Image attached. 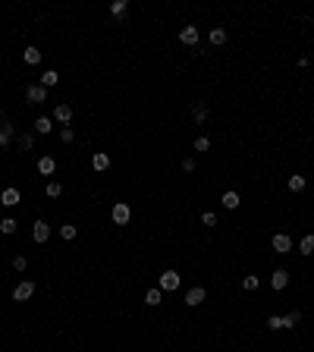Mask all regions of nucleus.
Wrapping results in <instances>:
<instances>
[{
	"instance_id": "f257e3e1",
	"label": "nucleus",
	"mask_w": 314,
	"mask_h": 352,
	"mask_svg": "<svg viewBox=\"0 0 314 352\" xmlns=\"http://www.w3.org/2000/svg\"><path fill=\"white\" fill-rule=\"evenodd\" d=\"M110 217H113L116 227H126V223L132 220V208H129L126 201H116V204H113V211H110Z\"/></svg>"
},
{
	"instance_id": "f03ea898",
	"label": "nucleus",
	"mask_w": 314,
	"mask_h": 352,
	"mask_svg": "<svg viewBox=\"0 0 314 352\" xmlns=\"http://www.w3.org/2000/svg\"><path fill=\"white\" fill-rule=\"evenodd\" d=\"M160 289H164V293H176V289H179V271H164V274H160Z\"/></svg>"
},
{
	"instance_id": "7ed1b4c3",
	"label": "nucleus",
	"mask_w": 314,
	"mask_h": 352,
	"mask_svg": "<svg viewBox=\"0 0 314 352\" xmlns=\"http://www.w3.org/2000/svg\"><path fill=\"white\" fill-rule=\"evenodd\" d=\"M32 296H35V283H32V280H22L19 286L13 289V299H16V302H29Z\"/></svg>"
},
{
	"instance_id": "20e7f679",
	"label": "nucleus",
	"mask_w": 314,
	"mask_h": 352,
	"mask_svg": "<svg viewBox=\"0 0 314 352\" xmlns=\"http://www.w3.org/2000/svg\"><path fill=\"white\" fill-rule=\"evenodd\" d=\"M32 239H35L38 245H44L47 239H50V227H47L44 220H35V223H32Z\"/></svg>"
},
{
	"instance_id": "39448f33",
	"label": "nucleus",
	"mask_w": 314,
	"mask_h": 352,
	"mask_svg": "<svg viewBox=\"0 0 314 352\" xmlns=\"http://www.w3.org/2000/svg\"><path fill=\"white\" fill-rule=\"evenodd\" d=\"M205 299H208V289H205V286H192L189 293H185V305H189V308H198Z\"/></svg>"
},
{
	"instance_id": "423d86ee",
	"label": "nucleus",
	"mask_w": 314,
	"mask_h": 352,
	"mask_svg": "<svg viewBox=\"0 0 314 352\" xmlns=\"http://www.w3.org/2000/svg\"><path fill=\"white\" fill-rule=\"evenodd\" d=\"M198 38H201V32L195 29V25H182V32H179V41H182V44L195 47V44H198Z\"/></svg>"
},
{
	"instance_id": "0eeeda50",
	"label": "nucleus",
	"mask_w": 314,
	"mask_h": 352,
	"mask_svg": "<svg viewBox=\"0 0 314 352\" xmlns=\"http://www.w3.org/2000/svg\"><path fill=\"white\" fill-rule=\"evenodd\" d=\"M25 98H29L32 104H41V101H47V88L44 85H29V88H25Z\"/></svg>"
},
{
	"instance_id": "6e6552de",
	"label": "nucleus",
	"mask_w": 314,
	"mask_h": 352,
	"mask_svg": "<svg viewBox=\"0 0 314 352\" xmlns=\"http://www.w3.org/2000/svg\"><path fill=\"white\" fill-rule=\"evenodd\" d=\"M208 114H210L208 101H192V119H195V123H205Z\"/></svg>"
},
{
	"instance_id": "1a4fd4ad",
	"label": "nucleus",
	"mask_w": 314,
	"mask_h": 352,
	"mask_svg": "<svg viewBox=\"0 0 314 352\" xmlns=\"http://www.w3.org/2000/svg\"><path fill=\"white\" fill-rule=\"evenodd\" d=\"M270 245H274V252H279V255H286L292 248V239L286 236V233H277L274 239H270Z\"/></svg>"
},
{
	"instance_id": "9d476101",
	"label": "nucleus",
	"mask_w": 314,
	"mask_h": 352,
	"mask_svg": "<svg viewBox=\"0 0 314 352\" xmlns=\"http://www.w3.org/2000/svg\"><path fill=\"white\" fill-rule=\"evenodd\" d=\"M0 204H3V208H16V204H19V189H3V192H0Z\"/></svg>"
},
{
	"instance_id": "9b49d317",
	"label": "nucleus",
	"mask_w": 314,
	"mask_h": 352,
	"mask_svg": "<svg viewBox=\"0 0 314 352\" xmlns=\"http://www.w3.org/2000/svg\"><path fill=\"white\" fill-rule=\"evenodd\" d=\"M270 286H274L277 293H283V289L289 286V274H286V271H274V274H270Z\"/></svg>"
},
{
	"instance_id": "f8f14e48",
	"label": "nucleus",
	"mask_w": 314,
	"mask_h": 352,
	"mask_svg": "<svg viewBox=\"0 0 314 352\" xmlns=\"http://www.w3.org/2000/svg\"><path fill=\"white\" fill-rule=\"evenodd\" d=\"M91 167H95L98 173H104V170L110 167V154H107V151H95V157H91Z\"/></svg>"
},
{
	"instance_id": "ddd939ff",
	"label": "nucleus",
	"mask_w": 314,
	"mask_h": 352,
	"mask_svg": "<svg viewBox=\"0 0 314 352\" xmlns=\"http://www.w3.org/2000/svg\"><path fill=\"white\" fill-rule=\"evenodd\" d=\"M54 119L57 123H70L72 119V104H57L54 107Z\"/></svg>"
},
{
	"instance_id": "4468645a",
	"label": "nucleus",
	"mask_w": 314,
	"mask_h": 352,
	"mask_svg": "<svg viewBox=\"0 0 314 352\" xmlns=\"http://www.w3.org/2000/svg\"><path fill=\"white\" fill-rule=\"evenodd\" d=\"M38 173H41V176H54V173H57V160H54V157H41V160H38Z\"/></svg>"
},
{
	"instance_id": "2eb2a0df",
	"label": "nucleus",
	"mask_w": 314,
	"mask_h": 352,
	"mask_svg": "<svg viewBox=\"0 0 314 352\" xmlns=\"http://www.w3.org/2000/svg\"><path fill=\"white\" fill-rule=\"evenodd\" d=\"M208 41H210L214 47H223V44H226V29H220V25H217V29H210V32H208Z\"/></svg>"
},
{
	"instance_id": "dca6fc26",
	"label": "nucleus",
	"mask_w": 314,
	"mask_h": 352,
	"mask_svg": "<svg viewBox=\"0 0 314 352\" xmlns=\"http://www.w3.org/2000/svg\"><path fill=\"white\" fill-rule=\"evenodd\" d=\"M220 204H223V208H230V211H236V208L242 204V198H239V192H233V189H230V192H223Z\"/></svg>"
},
{
	"instance_id": "f3484780",
	"label": "nucleus",
	"mask_w": 314,
	"mask_h": 352,
	"mask_svg": "<svg viewBox=\"0 0 314 352\" xmlns=\"http://www.w3.org/2000/svg\"><path fill=\"white\" fill-rule=\"evenodd\" d=\"M50 129H54V119H50V117H38L35 119V132L38 135H47Z\"/></svg>"
},
{
	"instance_id": "a211bd4d",
	"label": "nucleus",
	"mask_w": 314,
	"mask_h": 352,
	"mask_svg": "<svg viewBox=\"0 0 314 352\" xmlns=\"http://www.w3.org/2000/svg\"><path fill=\"white\" fill-rule=\"evenodd\" d=\"M160 302H164V289H160V286H154V289L145 293V305H160Z\"/></svg>"
},
{
	"instance_id": "6ab92c4d",
	"label": "nucleus",
	"mask_w": 314,
	"mask_h": 352,
	"mask_svg": "<svg viewBox=\"0 0 314 352\" xmlns=\"http://www.w3.org/2000/svg\"><path fill=\"white\" fill-rule=\"evenodd\" d=\"M22 60H25L29 66H38V63H41V50H38V47H25Z\"/></svg>"
},
{
	"instance_id": "aec40b11",
	"label": "nucleus",
	"mask_w": 314,
	"mask_h": 352,
	"mask_svg": "<svg viewBox=\"0 0 314 352\" xmlns=\"http://www.w3.org/2000/svg\"><path fill=\"white\" fill-rule=\"evenodd\" d=\"M305 186H308V179H305L302 173H292V176H289V189H292V192H302Z\"/></svg>"
},
{
	"instance_id": "412c9836",
	"label": "nucleus",
	"mask_w": 314,
	"mask_h": 352,
	"mask_svg": "<svg viewBox=\"0 0 314 352\" xmlns=\"http://www.w3.org/2000/svg\"><path fill=\"white\" fill-rule=\"evenodd\" d=\"M57 82H60V76H57V70H47L44 76H41V85H44V88H54Z\"/></svg>"
},
{
	"instance_id": "4be33fe9",
	"label": "nucleus",
	"mask_w": 314,
	"mask_h": 352,
	"mask_svg": "<svg viewBox=\"0 0 314 352\" xmlns=\"http://www.w3.org/2000/svg\"><path fill=\"white\" fill-rule=\"evenodd\" d=\"M299 248H302V255H314V233L305 236L302 242H299Z\"/></svg>"
},
{
	"instance_id": "5701e85b",
	"label": "nucleus",
	"mask_w": 314,
	"mask_h": 352,
	"mask_svg": "<svg viewBox=\"0 0 314 352\" xmlns=\"http://www.w3.org/2000/svg\"><path fill=\"white\" fill-rule=\"evenodd\" d=\"M299 321H302V312H289V314L283 317V330H289V327H295V324H299Z\"/></svg>"
},
{
	"instance_id": "b1692460",
	"label": "nucleus",
	"mask_w": 314,
	"mask_h": 352,
	"mask_svg": "<svg viewBox=\"0 0 314 352\" xmlns=\"http://www.w3.org/2000/svg\"><path fill=\"white\" fill-rule=\"evenodd\" d=\"M16 227H19V223H16L13 217H6L3 223H0V233H3V236H13V233H16Z\"/></svg>"
},
{
	"instance_id": "393cba45",
	"label": "nucleus",
	"mask_w": 314,
	"mask_h": 352,
	"mask_svg": "<svg viewBox=\"0 0 314 352\" xmlns=\"http://www.w3.org/2000/svg\"><path fill=\"white\" fill-rule=\"evenodd\" d=\"M10 139H13V123H3L0 126V145H10Z\"/></svg>"
},
{
	"instance_id": "a878e982",
	"label": "nucleus",
	"mask_w": 314,
	"mask_h": 352,
	"mask_svg": "<svg viewBox=\"0 0 314 352\" xmlns=\"http://www.w3.org/2000/svg\"><path fill=\"white\" fill-rule=\"evenodd\" d=\"M126 6H129L126 0H113V3H110V13H113L116 19H120V16H126Z\"/></svg>"
},
{
	"instance_id": "bb28decb",
	"label": "nucleus",
	"mask_w": 314,
	"mask_h": 352,
	"mask_svg": "<svg viewBox=\"0 0 314 352\" xmlns=\"http://www.w3.org/2000/svg\"><path fill=\"white\" fill-rule=\"evenodd\" d=\"M19 148H22V151H32V148H35V135H32V132L19 135Z\"/></svg>"
},
{
	"instance_id": "cd10ccee",
	"label": "nucleus",
	"mask_w": 314,
	"mask_h": 352,
	"mask_svg": "<svg viewBox=\"0 0 314 352\" xmlns=\"http://www.w3.org/2000/svg\"><path fill=\"white\" fill-rule=\"evenodd\" d=\"M75 233H79V230H75L72 223H63V227H60V236L66 239V242H72V239H75Z\"/></svg>"
},
{
	"instance_id": "c85d7f7f",
	"label": "nucleus",
	"mask_w": 314,
	"mask_h": 352,
	"mask_svg": "<svg viewBox=\"0 0 314 352\" xmlns=\"http://www.w3.org/2000/svg\"><path fill=\"white\" fill-rule=\"evenodd\" d=\"M258 286H261V280L254 277V274H248V277L242 280V289H248V293H254V289H258Z\"/></svg>"
},
{
	"instance_id": "c756f323",
	"label": "nucleus",
	"mask_w": 314,
	"mask_h": 352,
	"mask_svg": "<svg viewBox=\"0 0 314 352\" xmlns=\"http://www.w3.org/2000/svg\"><path fill=\"white\" fill-rule=\"evenodd\" d=\"M267 330H283V317H279V314H270V317H267Z\"/></svg>"
},
{
	"instance_id": "7c9ffc66",
	"label": "nucleus",
	"mask_w": 314,
	"mask_h": 352,
	"mask_svg": "<svg viewBox=\"0 0 314 352\" xmlns=\"http://www.w3.org/2000/svg\"><path fill=\"white\" fill-rule=\"evenodd\" d=\"M195 151H210V139H208V135H198V139H195Z\"/></svg>"
},
{
	"instance_id": "2f4dec72",
	"label": "nucleus",
	"mask_w": 314,
	"mask_h": 352,
	"mask_svg": "<svg viewBox=\"0 0 314 352\" xmlns=\"http://www.w3.org/2000/svg\"><path fill=\"white\" fill-rule=\"evenodd\" d=\"M47 195H50V198H60V195H63V186H60V183H47Z\"/></svg>"
},
{
	"instance_id": "473e14b6",
	"label": "nucleus",
	"mask_w": 314,
	"mask_h": 352,
	"mask_svg": "<svg viewBox=\"0 0 314 352\" xmlns=\"http://www.w3.org/2000/svg\"><path fill=\"white\" fill-rule=\"evenodd\" d=\"M201 223H205V227H217V214L214 211H205V214H201Z\"/></svg>"
},
{
	"instance_id": "72a5a7b5",
	"label": "nucleus",
	"mask_w": 314,
	"mask_h": 352,
	"mask_svg": "<svg viewBox=\"0 0 314 352\" xmlns=\"http://www.w3.org/2000/svg\"><path fill=\"white\" fill-rule=\"evenodd\" d=\"M25 268H29V261H25L22 255H16V258H13V271H19V274H22Z\"/></svg>"
},
{
	"instance_id": "f704fd0d",
	"label": "nucleus",
	"mask_w": 314,
	"mask_h": 352,
	"mask_svg": "<svg viewBox=\"0 0 314 352\" xmlns=\"http://www.w3.org/2000/svg\"><path fill=\"white\" fill-rule=\"evenodd\" d=\"M60 139H63V142H72V139H75V132L70 129V126H63V129H60Z\"/></svg>"
},
{
	"instance_id": "c9c22d12",
	"label": "nucleus",
	"mask_w": 314,
	"mask_h": 352,
	"mask_svg": "<svg viewBox=\"0 0 314 352\" xmlns=\"http://www.w3.org/2000/svg\"><path fill=\"white\" fill-rule=\"evenodd\" d=\"M182 170H185V173H195V160L185 157V160H182Z\"/></svg>"
}]
</instances>
